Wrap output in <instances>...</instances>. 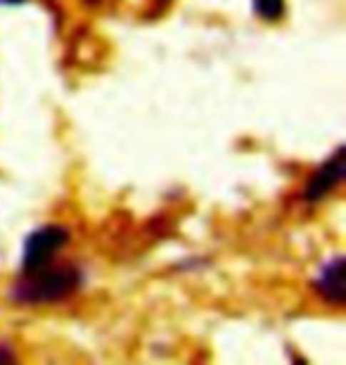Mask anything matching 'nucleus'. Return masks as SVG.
<instances>
[{"label": "nucleus", "instance_id": "20e7f679", "mask_svg": "<svg viewBox=\"0 0 346 365\" xmlns=\"http://www.w3.org/2000/svg\"><path fill=\"white\" fill-rule=\"evenodd\" d=\"M254 7H256V12L261 14L263 19H268V21H273L278 19L280 14H283V0H254Z\"/></svg>", "mask_w": 346, "mask_h": 365}, {"label": "nucleus", "instance_id": "f257e3e1", "mask_svg": "<svg viewBox=\"0 0 346 365\" xmlns=\"http://www.w3.org/2000/svg\"><path fill=\"white\" fill-rule=\"evenodd\" d=\"M69 242V230L62 225H43L26 237L21 252L19 275L12 284V299L19 304H57L76 294L83 275L71 261H60L62 247Z\"/></svg>", "mask_w": 346, "mask_h": 365}, {"label": "nucleus", "instance_id": "f03ea898", "mask_svg": "<svg viewBox=\"0 0 346 365\" xmlns=\"http://www.w3.org/2000/svg\"><path fill=\"white\" fill-rule=\"evenodd\" d=\"M313 289L318 292L322 302L344 306V257L337 254L320 266L313 280Z\"/></svg>", "mask_w": 346, "mask_h": 365}, {"label": "nucleus", "instance_id": "7ed1b4c3", "mask_svg": "<svg viewBox=\"0 0 346 365\" xmlns=\"http://www.w3.org/2000/svg\"><path fill=\"white\" fill-rule=\"evenodd\" d=\"M342 178H344V148L337 150L335 157L313 173V178L308 180V185L304 190V200L318 202L320 197L332 192V190L342 182Z\"/></svg>", "mask_w": 346, "mask_h": 365}, {"label": "nucleus", "instance_id": "39448f33", "mask_svg": "<svg viewBox=\"0 0 346 365\" xmlns=\"http://www.w3.org/2000/svg\"><path fill=\"white\" fill-rule=\"evenodd\" d=\"M5 359H12V354L5 351V349H0V361H5Z\"/></svg>", "mask_w": 346, "mask_h": 365}]
</instances>
